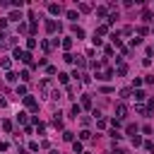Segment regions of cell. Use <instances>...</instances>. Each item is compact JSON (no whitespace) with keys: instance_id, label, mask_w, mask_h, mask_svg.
<instances>
[{"instance_id":"obj_1","label":"cell","mask_w":154,"mask_h":154,"mask_svg":"<svg viewBox=\"0 0 154 154\" xmlns=\"http://www.w3.org/2000/svg\"><path fill=\"white\" fill-rule=\"evenodd\" d=\"M14 58H17V60H22V63H26V65H31V67H36V65H34V60H31V53H29V51H24V48H14Z\"/></svg>"},{"instance_id":"obj_2","label":"cell","mask_w":154,"mask_h":154,"mask_svg":"<svg viewBox=\"0 0 154 154\" xmlns=\"http://www.w3.org/2000/svg\"><path fill=\"white\" fill-rule=\"evenodd\" d=\"M24 106H26V108H29L31 113H36V111H38V101H36L34 96H29V94L24 96Z\"/></svg>"},{"instance_id":"obj_3","label":"cell","mask_w":154,"mask_h":154,"mask_svg":"<svg viewBox=\"0 0 154 154\" xmlns=\"http://www.w3.org/2000/svg\"><path fill=\"white\" fill-rule=\"evenodd\" d=\"M128 118V106L125 103H118L116 106V120H125Z\"/></svg>"},{"instance_id":"obj_4","label":"cell","mask_w":154,"mask_h":154,"mask_svg":"<svg viewBox=\"0 0 154 154\" xmlns=\"http://www.w3.org/2000/svg\"><path fill=\"white\" fill-rule=\"evenodd\" d=\"M46 31L48 34H55V31H60V24L55 19H46Z\"/></svg>"},{"instance_id":"obj_5","label":"cell","mask_w":154,"mask_h":154,"mask_svg":"<svg viewBox=\"0 0 154 154\" xmlns=\"http://www.w3.org/2000/svg\"><path fill=\"white\" fill-rule=\"evenodd\" d=\"M113 72H116L118 77H125V75H128V65H125V63H118V67H116Z\"/></svg>"},{"instance_id":"obj_6","label":"cell","mask_w":154,"mask_h":154,"mask_svg":"<svg viewBox=\"0 0 154 154\" xmlns=\"http://www.w3.org/2000/svg\"><path fill=\"white\" fill-rule=\"evenodd\" d=\"M19 19H22V10H12L7 17V22H19Z\"/></svg>"},{"instance_id":"obj_7","label":"cell","mask_w":154,"mask_h":154,"mask_svg":"<svg viewBox=\"0 0 154 154\" xmlns=\"http://www.w3.org/2000/svg\"><path fill=\"white\" fill-rule=\"evenodd\" d=\"M48 12H51V14H60V12H63V7H60L58 2H51V5H48Z\"/></svg>"},{"instance_id":"obj_8","label":"cell","mask_w":154,"mask_h":154,"mask_svg":"<svg viewBox=\"0 0 154 154\" xmlns=\"http://www.w3.org/2000/svg\"><path fill=\"white\" fill-rule=\"evenodd\" d=\"M106 34H108V26H106V24H101V26L94 31V36H99V38H101V36H106Z\"/></svg>"},{"instance_id":"obj_9","label":"cell","mask_w":154,"mask_h":154,"mask_svg":"<svg viewBox=\"0 0 154 154\" xmlns=\"http://www.w3.org/2000/svg\"><path fill=\"white\" fill-rule=\"evenodd\" d=\"M38 89H41V94H48V89H51V79H43V82L38 84Z\"/></svg>"},{"instance_id":"obj_10","label":"cell","mask_w":154,"mask_h":154,"mask_svg":"<svg viewBox=\"0 0 154 154\" xmlns=\"http://www.w3.org/2000/svg\"><path fill=\"white\" fill-rule=\"evenodd\" d=\"M96 14H99V17H108V7H106V5H99V7H96Z\"/></svg>"},{"instance_id":"obj_11","label":"cell","mask_w":154,"mask_h":154,"mask_svg":"<svg viewBox=\"0 0 154 154\" xmlns=\"http://www.w3.org/2000/svg\"><path fill=\"white\" fill-rule=\"evenodd\" d=\"M72 34H75L77 38H84V29H82V26H77V24L72 26Z\"/></svg>"},{"instance_id":"obj_12","label":"cell","mask_w":154,"mask_h":154,"mask_svg":"<svg viewBox=\"0 0 154 154\" xmlns=\"http://www.w3.org/2000/svg\"><path fill=\"white\" fill-rule=\"evenodd\" d=\"M77 10H79V12H91V5H89V2H79Z\"/></svg>"},{"instance_id":"obj_13","label":"cell","mask_w":154,"mask_h":154,"mask_svg":"<svg viewBox=\"0 0 154 154\" xmlns=\"http://www.w3.org/2000/svg\"><path fill=\"white\" fill-rule=\"evenodd\" d=\"M60 46H63L65 51H70V48H72V38H70V36H67V38H63V41H60Z\"/></svg>"},{"instance_id":"obj_14","label":"cell","mask_w":154,"mask_h":154,"mask_svg":"<svg viewBox=\"0 0 154 154\" xmlns=\"http://www.w3.org/2000/svg\"><path fill=\"white\" fill-rule=\"evenodd\" d=\"M144 99H147V94L142 89H135V101H144Z\"/></svg>"},{"instance_id":"obj_15","label":"cell","mask_w":154,"mask_h":154,"mask_svg":"<svg viewBox=\"0 0 154 154\" xmlns=\"http://www.w3.org/2000/svg\"><path fill=\"white\" fill-rule=\"evenodd\" d=\"M82 106H84V108H91V96H89V94L82 96Z\"/></svg>"},{"instance_id":"obj_16","label":"cell","mask_w":154,"mask_h":154,"mask_svg":"<svg viewBox=\"0 0 154 154\" xmlns=\"http://www.w3.org/2000/svg\"><path fill=\"white\" fill-rule=\"evenodd\" d=\"M70 113H72V118H77V116L82 113V106H77V103H72V108H70Z\"/></svg>"},{"instance_id":"obj_17","label":"cell","mask_w":154,"mask_h":154,"mask_svg":"<svg viewBox=\"0 0 154 154\" xmlns=\"http://www.w3.org/2000/svg\"><path fill=\"white\" fill-rule=\"evenodd\" d=\"M63 140H65V142H75V132L65 130V132H63Z\"/></svg>"},{"instance_id":"obj_18","label":"cell","mask_w":154,"mask_h":154,"mask_svg":"<svg viewBox=\"0 0 154 154\" xmlns=\"http://www.w3.org/2000/svg\"><path fill=\"white\" fill-rule=\"evenodd\" d=\"M34 48H36V38H26V51L31 53Z\"/></svg>"},{"instance_id":"obj_19","label":"cell","mask_w":154,"mask_h":154,"mask_svg":"<svg viewBox=\"0 0 154 154\" xmlns=\"http://www.w3.org/2000/svg\"><path fill=\"white\" fill-rule=\"evenodd\" d=\"M10 65H12V63H10V58H2V60H0V67H2V70H7V72H10Z\"/></svg>"},{"instance_id":"obj_20","label":"cell","mask_w":154,"mask_h":154,"mask_svg":"<svg viewBox=\"0 0 154 154\" xmlns=\"http://www.w3.org/2000/svg\"><path fill=\"white\" fill-rule=\"evenodd\" d=\"M5 79H7V82H17V79H19V75H17V72H7V75H5Z\"/></svg>"},{"instance_id":"obj_21","label":"cell","mask_w":154,"mask_h":154,"mask_svg":"<svg viewBox=\"0 0 154 154\" xmlns=\"http://www.w3.org/2000/svg\"><path fill=\"white\" fill-rule=\"evenodd\" d=\"M17 96H22V99L26 96V87L24 84H17Z\"/></svg>"},{"instance_id":"obj_22","label":"cell","mask_w":154,"mask_h":154,"mask_svg":"<svg viewBox=\"0 0 154 154\" xmlns=\"http://www.w3.org/2000/svg\"><path fill=\"white\" fill-rule=\"evenodd\" d=\"M72 149H75V154H82V152H84V149H82V142H77V140L72 142Z\"/></svg>"},{"instance_id":"obj_23","label":"cell","mask_w":154,"mask_h":154,"mask_svg":"<svg viewBox=\"0 0 154 154\" xmlns=\"http://www.w3.org/2000/svg\"><path fill=\"white\" fill-rule=\"evenodd\" d=\"M142 19L144 22H152V10H142Z\"/></svg>"},{"instance_id":"obj_24","label":"cell","mask_w":154,"mask_h":154,"mask_svg":"<svg viewBox=\"0 0 154 154\" xmlns=\"http://www.w3.org/2000/svg\"><path fill=\"white\" fill-rule=\"evenodd\" d=\"M19 79H22V82H29V79H31V77H29V70H22V72H19Z\"/></svg>"},{"instance_id":"obj_25","label":"cell","mask_w":154,"mask_h":154,"mask_svg":"<svg viewBox=\"0 0 154 154\" xmlns=\"http://www.w3.org/2000/svg\"><path fill=\"white\" fill-rule=\"evenodd\" d=\"M67 79H70V75H65V72L58 75V82H60V84H67Z\"/></svg>"},{"instance_id":"obj_26","label":"cell","mask_w":154,"mask_h":154,"mask_svg":"<svg viewBox=\"0 0 154 154\" xmlns=\"http://www.w3.org/2000/svg\"><path fill=\"white\" fill-rule=\"evenodd\" d=\"M17 120H19L22 125H26V120H29V113H19V116H17Z\"/></svg>"},{"instance_id":"obj_27","label":"cell","mask_w":154,"mask_h":154,"mask_svg":"<svg viewBox=\"0 0 154 154\" xmlns=\"http://www.w3.org/2000/svg\"><path fill=\"white\" fill-rule=\"evenodd\" d=\"M79 140H84V142L91 140V132H89V130H82V132H79Z\"/></svg>"},{"instance_id":"obj_28","label":"cell","mask_w":154,"mask_h":154,"mask_svg":"<svg viewBox=\"0 0 154 154\" xmlns=\"http://www.w3.org/2000/svg\"><path fill=\"white\" fill-rule=\"evenodd\" d=\"M63 60H65V63H70V65H72V63H75V55H72V53H65V55H63Z\"/></svg>"},{"instance_id":"obj_29","label":"cell","mask_w":154,"mask_h":154,"mask_svg":"<svg viewBox=\"0 0 154 154\" xmlns=\"http://www.w3.org/2000/svg\"><path fill=\"white\" fill-rule=\"evenodd\" d=\"M130 94H132V89H120V99H130Z\"/></svg>"},{"instance_id":"obj_30","label":"cell","mask_w":154,"mask_h":154,"mask_svg":"<svg viewBox=\"0 0 154 154\" xmlns=\"http://www.w3.org/2000/svg\"><path fill=\"white\" fill-rule=\"evenodd\" d=\"M67 19L75 22V19H77V10H67Z\"/></svg>"},{"instance_id":"obj_31","label":"cell","mask_w":154,"mask_h":154,"mask_svg":"<svg viewBox=\"0 0 154 154\" xmlns=\"http://www.w3.org/2000/svg\"><path fill=\"white\" fill-rule=\"evenodd\" d=\"M2 130L10 132V130H12V123H10V120H2Z\"/></svg>"},{"instance_id":"obj_32","label":"cell","mask_w":154,"mask_h":154,"mask_svg":"<svg viewBox=\"0 0 154 154\" xmlns=\"http://www.w3.org/2000/svg\"><path fill=\"white\" fill-rule=\"evenodd\" d=\"M132 144L140 147V144H142V137H140V135H132Z\"/></svg>"},{"instance_id":"obj_33","label":"cell","mask_w":154,"mask_h":154,"mask_svg":"<svg viewBox=\"0 0 154 154\" xmlns=\"http://www.w3.org/2000/svg\"><path fill=\"white\" fill-rule=\"evenodd\" d=\"M142 144H144V149H147V152H154V142H149V140H147V142H142Z\"/></svg>"},{"instance_id":"obj_34","label":"cell","mask_w":154,"mask_h":154,"mask_svg":"<svg viewBox=\"0 0 154 154\" xmlns=\"http://www.w3.org/2000/svg\"><path fill=\"white\" fill-rule=\"evenodd\" d=\"M24 31H29V24H24V22H19V34H24Z\"/></svg>"},{"instance_id":"obj_35","label":"cell","mask_w":154,"mask_h":154,"mask_svg":"<svg viewBox=\"0 0 154 154\" xmlns=\"http://www.w3.org/2000/svg\"><path fill=\"white\" fill-rule=\"evenodd\" d=\"M29 31H31V34H36V31H38V24H36V22H31V24H29Z\"/></svg>"},{"instance_id":"obj_36","label":"cell","mask_w":154,"mask_h":154,"mask_svg":"<svg viewBox=\"0 0 154 154\" xmlns=\"http://www.w3.org/2000/svg\"><path fill=\"white\" fill-rule=\"evenodd\" d=\"M41 48H43V53H48V51H51V43H48V41H41Z\"/></svg>"},{"instance_id":"obj_37","label":"cell","mask_w":154,"mask_h":154,"mask_svg":"<svg viewBox=\"0 0 154 154\" xmlns=\"http://www.w3.org/2000/svg\"><path fill=\"white\" fill-rule=\"evenodd\" d=\"M103 53H106V58H111V55H113V46H106V48H103Z\"/></svg>"},{"instance_id":"obj_38","label":"cell","mask_w":154,"mask_h":154,"mask_svg":"<svg viewBox=\"0 0 154 154\" xmlns=\"http://www.w3.org/2000/svg\"><path fill=\"white\" fill-rule=\"evenodd\" d=\"M55 72H58V70H55L53 65H46V75H55Z\"/></svg>"},{"instance_id":"obj_39","label":"cell","mask_w":154,"mask_h":154,"mask_svg":"<svg viewBox=\"0 0 154 154\" xmlns=\"http://www.w3.org/2000/svg\"><path fill=\"white\" fill-rule=\"evenodd\" d=\"M96 128H106V118H96Z\"/></svg>"},{"instance_id":"obj_40","label":"cell","mask_w":154,"mask_h":154,"mask_svg":"<svg viewBox=\"0 0 154 154\" xmlns=\"http://www.w3.org/2000/svg\"><path fill=\"white\" fill-rule=\"evenodd\" d=\"M111 154H128V152H125L123 147H113V152H111Z\"/></svg>"},{"instance_id":"obj_41","label":"cell","mask_w":154,"mask_h":154,"mask_svg":"<svg viewBox=\"0 0 154 154\" xmlns=\"http://www.w3.org/2000/svg\"><path fill=\"white\" fill-rule=\"evenodd\" d=\"M75 63H77V67H84V65H87V60H84V58H77Z\"/></svg>"},{"instance_id":"obj_42","label":"cell","mask_w":154,"mask_h":154,"mask_svg":"<svg viewBox=\"0 0 154 154\" xmlns=\"http://www.w3.org/2000/svg\"><path fill=\"white\" fill-rule=\"evenodd\" d=\"M29 149L31 152H38V142H29Z\"/></svg>"},{"instance_id":"obj_43","label":"cell","mask_w":154,"mask_h":154,"mask_svg":"<svg viewBox=\"0 0 154 154\" xmlns=\"http://www.w3.org/2000/svg\"><path fill=\"white\" fill-rule=\"evenodd\" d=\"M5 26H7V17H5V19H0V31H2Z\"/></svg>"},{"instance_id":"obj_44","label":"cell","mask_w":154,"mask_h":154,"mask_svg":"<svg viewBox=\"0 0 154 154\" xmlns=\"http://www.w3.org/2000/svg\"><path fill=\"white\" fill-rule=\"evenodd\" d=\"M7 147H10V144H7V142H0V152H5V149H7Z\"/></svg>"},{"instance_id":"obj_45","label":"cell","mask_w":154,"mask_h":154,"mask_svg":"<svg viewBox=\"0 0 154 154\" xmlns=\"http://www.w3.org/2000/svg\"><path fill=\"white\" fill-rule=\"evenodd\" d=\"M2 38H5V34H2V31H0V41H2Z\"/></svg>"},{"instance_id":"obj_46","label":"cell","mask_w":154,"mask_h":154,"mask_svg":"<svg viewBox=\"0 0 154 154\" xmlns=\"http://www.w3.org/2000/svg\"><path fill=\"white\" fill-rule=\"evenodd\" d=\"M82 154H91V152H82Z\"/></svg>"}]
</instances>
